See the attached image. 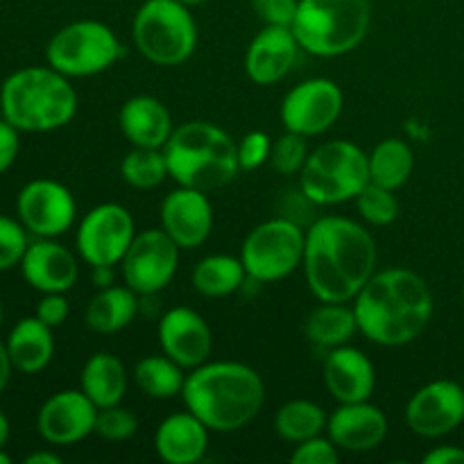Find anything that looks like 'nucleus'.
Listing matches in <instances>:
<instances>
[{
  "label": "nucleus",
  "mask_w": 464,
  "mask_h": 464,
  "mask_svg": "<svg viewBox=\"0 0 464 464\" xmlns=\"http://www.w3.org/2000/svg\"><path fill=\"white\" fill-rule=\"evenodd\" d=\"M376 263L374 236L352 218H317L306 229L302 267L317 302H353L376 272Z\"/></svg>",
  "instance_id": "1"
},
{
  "label": "nucleus",
  "mask_w": 464,
  "mask_h": 464,
  "mask_svg": "<svg viewBox=\"0 0 464 464\" xmlns=\"http://www.w3.org/2000/svg\"><path fill=\"white\" fill-rule=\"evenodd\" d=\"M358 331L381 347H403L424 334L433 317V293L421 275L388 267L372 275L352 302Z\"/></svg>",
  "instance_id": "2"
},
{
  "label": "nucleus",
  "mask_w": 464,
  "mask_h": 464,
  "mask_svg": "<svg viewBox=\"0 0 464 464\" xmlns=\"http://www.w3.org/2000/svg\"><path fill=\"white\" fill-rule=\"evenodd\" d=\"M184 406L213 433H234L256 420L266 385L254 367L236 361H207L186 374Z\"/></svg>",
  "instance_id": "3"
},
{
  "label": "nucleus",
  "mask_w": 464,
  "mask_h": 464,
  "mask_svg": "<svg viewBox=\"0 0 464 464\" xmlns=\"http://www.w3.org/2000/svg\"><path fill=\"white\" fill-rule=\"evenodd\" d=\"M77 113V91L71 77L53 66H25L5 77L0 86V116L18 131H54Z\"/></svg>",
  "instance_id": "4"
},
{
  "label": "nucleus",
  "mask_w": 464,
  "mask_h": 464,
  "mask_svg": "<svg viewBox=\"0 0 464 464\" xmlns=\"http://www.w3.org/2000/svg\"><path fill=\"white\" fill-rule=\"evenodd\" d=\"M163 154L170 179L204 193L231 184L240 172L238 143L208 121H190L175 127L163 145Z\"/></svg>",
  "instance_id": "5"
},
{
  "label": "nucleus",
  "mask_w": 464,
  "mask_h": 464,
  "mask_svg": "<svg viewBox=\"0 0 464 464\" xmlns=\"http://www.w3.org/2000/svg\"><path fill=\"white\" fill-rule=\"evenodd\" d=\"M370 23V0H299L293 32L302 50L331 59L356 50Z\"/></svg>",
  "instance_id": "6"
},
{
  "label": "nucleus",
  "mask_w": 464,
  "mask_h": 464,
  "mask_svg": "<svg viewBox=\"0 0 464 464\" xmlns=\"http://www.w3.org/2000/svg\"><path fill=\"white\" fill-rule=\"evenodd\" d=\"M367 184H370L367 154L347 139L317 145L299 172V188L317 207H335L356 199V195Z\"/></svg>",
  "instance_id": "7"
},
{
  "label": "nucleus",
  "mask_w": 464,
  "mask_h": 464,
  "mask_svg": "<svg viewBox=\"0 0 464 464\" xmlns=\"http://www.w3.org/2000/svg\"><path fill=\"white\" fill-rule=\"evenodd\" d=\"M131 39L148 62L179 66L198 48V23L190 7L177 0H145L131 21Z\"/></svg>",
  "instance_id": "8"
},
{
  "label": "nucleus",
  "mask_w": 464,
  "mask_h": 464,
  "mask_svg": "<svg viewBox=\"0 0 464 464\" xmlns=\"http://www.w3.org/2000/svg\"><path fill=\"white\" fill-rule=\"evenodd\" d=\"M125 57V45L102 21H72L45 45V62L66 77H93Z\"/></svg>",
  "instance_id": "9"
},
{
  "label": "nucleus",
  "mask_w": 464,
  "mask_h": 464,
  "mask_svg": "<svg viewBox=\"0 0 464 464\" xmlns=\"http://www.w3.org/2000/svg\"><path fill=\"white\" fill-rule=\"evenodd\" d=\"M306 229L288 218H272L254 227L243 240L240 261L249 279L275 284L293 275L304 263Z\"/></svg>",
  "instance_id": "10"
},
{
  "label": "nucleus",
  "mask_w": 464,
  "mask_h": 464,
  "mask_svg": "<svg viewBox=\"0 0 464 464\" xmlns=\"http://www.w3.org/2000/svg\"><path fill=\"white\" fill-rule=\"evenodd\" d=\"M136 238L131 213L118 202H104L82 218L75 234L77 254L91 267L121 266Z\"/></svg>",
  "instance_id": "11"
},
{
  "label": "nucleus",
  "mask_w": 464,
  "mask_h": 464,
  "mask_svg": "<svg viewBox=\"0 0 464 464\" xmlns=\"http://www.w3.org/2000/svg\"><path fill=\"white\" fill-rule=\"evenodd\" d=\"M181 247L163 229H145L121 261L122 279L140 297L161 293L175 279Z\"/></svg>",
  "instance_id": "12"
},
{
  "label": "nucleus",
  "mask_w": 464,
  "mask_h": 464,
  "mask_svg": "<svg viewBox=\"0 0 464 464\" xmlns=\"http://www.w3.org/2000/svg\"><path fill=\"white\" fill-rule=\"evenodd\" d=\"M344 107L343 89L329 77H311L285 93L279 116L288 131L306 139L329 131Z\"/></svg>",
  "instance_id": "13"
},
{
  "label": "nucleus",
  "mask_w": 464,
  "mask_h": 464,
  "mask_svg": "<svg viewBox=\"0 0 464 464\" xmlns=\"http://www.w3.org/2000/svg\"><path fill=\"white\" fill-rule=\"evenodd\" d=\"M16 218L27 234L36 238H57L66 234L77 218V202L62 181L32 179L18 190Z\"/></svg>",
  "instance_id": "14"
},
{
  "label": "nucleus",
  "mask_w": 464,
  "mask_h": 464,
  "mask_svg": "<svg viewBox=\"0 0 464 464\" xmlns=\"http://www.w3.org/2000/svg\"><path fill=\"white\" fill-rule=\"evenodd\" d=\"M403 417L420 438H444L464 421V388L449 379L430 381L412 394Z\"/></svg>",
  "instance_id": "15"
},
{
  "label": "nucleus",
  "mask_w": 464,
  "mask_h": 464,
  "mask_svg": "<svg viewBox=\"0 0 464 464\" xmlns=\"http://www.w3.org/2000/svg\"><path fill=\"white\" fill-rule=\"evenodd\" d=\"M98 406L82 390H59L44 401L36 430L53 447H71L95 433Z\"/></svg>",
  "instance_id": "16"
},
{
  "label": "nucleus",
  "mask_w": 464,
  "mask_h": 464,
  "mask_svg": "<svg viewBox=\"0 0 464 464\" xmlns=\"http://www.w3.org/2000/svg\"><path fill=\"white\" fill-rule=\"evenodd\" d=\"M157 335L161 352L179 362L184 370H195L211 358V326L195 308L175 306L163 313L157 326Z\"/></svg>",
  "instance_id": "17"
},
{
  "label": "nucleus",
  "mask_w": 464,
  "mask_h": 464,
  "mask_svg": "<svg viewBox=\"0 0 464 464\" xmlns=\"http://www.w3.org/2000/svg\"><path fill=\"white\" fill-rule=\"evenodd\" d=\"M161 229L181 249H195L211 236L213 207L204 190L179 188L170 190L161 202Z\"/></svg>",
  "instance_id": "18"
},
{
  "label": "nucleus",
  "mask_w": 464,
  "mask_h": 464,
  "mask_svg": "<svg viewBox=\"0 0 464 464\" xmlns=\"http://www.w3.org/2000/svg\"><path fill=\"white\" fill-rule=\"evenodd\" d=\"M388 417L370 401L338 403L326 421V435L331 442L347 453L374 451L388 438Z\"/></svg>",
  "instance_id": "19"
},
{
  "label": "nucleus",
  "mask_w": 464,
  "mask_h": 464,
  "mask_svg": "<svg viewBox=\"0 0 464 464\" xmlns=\"http://www.w3.org/2000/svg\"><path fill=\"white\" fill-rule=\"evenodd\" d=\"M302 50L293 27L266 25L247 45L245 72L258 86H270L293 71Z\"/></svg>",
  "instance_id": "20"
},
{
  "label": "nucleus",
  "mask_w": 464,
  "mask_h": 464,
  "mask_svg": "<svg viewBox=\"0 0 464 464\" xmlns=\"http://www.w3.org/2000/svg\"><path fill=\"white\" fill-rule=\"evenodd\" d=\"M21 275L30 288L45 293H68L77 284L80 266L75 254L54 238H36L21 258Z\"/></svg>",
  "instance_id": "21"
},
{
  "label": "nucleus",
  "mask_w": 464,
  "mask_h": 464,
  "mask_svg": "<svg viewBox=\"0 0 464 464\" xmlns=\"http://www.w3.org/2000/svg\"><path fill=\"white\" fill-rule=\"evenodd\" d=\"M324 385L338 403L370 401L376 388L374 362L367 353L349 344L329 349L324 361Z\"/></svg>",
  "instance_id": "22"
},
{
  "label": "nucleus",
  "mask_w": 464,
  "mask_h": 464,
  "mask_svg": "<svg viewBox=\"0 0 464 464\" xmlns=\"http://www.w3.org/2000/svg\"><path fill=\"white\" fill-rule=\"evenodd\" d=\"M208 433L199 417L186 408L181 412H172L154 433V451L168 464H195L204 458L208 449Z\"/></svg>",
  "instance_id": "23"
},
{
  "label": "nucleus",
  "mask_w": 464,
  "mask_h": 464,
  "mask_svg": "<svg viewBox=\"0 0 464 464\" xmlns=\"http://www.w3.org/2000/svg\"><path fill=\"white\" fill-rule=\"evenodd\" d=\"M118 125L134 148L163 150L175 131L170 111L154 95H134L125 100L118 113Z\"/></svg>",
  "instance_id": "24"
},
{
  "label": "nucleus",
  "mask_w": 464,
  "mask_h": 464,
  "mask_svg": "<svg viewBox=\"0 0 464 464\" xmlns=\"http://www.w3.org/2000/svg\"><path fill=\"white\" fill-rule=\"evenodd\" d=\"M5 344H7L14 370L21 374H39L50 365L54 356L53 326L41 322L36 315L23 317L9 331Z\"/></svg>",
  "instance_id": "25"
},
{
  "label": "nucleus",
  "mask_w": 464,
  "mask_h": 464,
  "mask_svg": "<svg viewBox=\"0 0 464 464\" xmlns=\"http://www.w3.org/2000/svg\"><path fill=\"white\" fill-rule=\"evenodd\" d=\"M130 385L125 365L118 356L109 352H98L84 362L80 374V390L98 408H109L122 403Z\"/></svg>",
  "instance_id": "26"
},
{
  "label": "nucleus",
  "mask_w": 464,
  "mask_h": 464,
  "mask_svg": "<svg viewBox=\"0 0 464 464\" xmlns=\"http://www.w3.org/2000/svg\"><path fill=\"white\" fill-rule=\"evenodd\" d=\"M139 297L140 295L127 284L100 288L86 306V326L100 335H111L127 329L139 313Z\"/></svg>",
  "instance_id": "27"
},
{
  "label": "nucleus",
  "mask_w": 464,
  "mask_h": 464,
  "mask_svg": "<svg viewBox=\"0 0 464 464\" xmlns=\"http://www.w3.org/2000/svg\"><path fill=\"white\" fill-rule=\"evenodd\" d=\"M308 343L320 349H335L352 343L358 334V320L353 306L340 302H320L304 322Z\"/></svg>",
  "instance_id": "28"
},
{
  "label": "nucleus",
  "mask_w": 464,
  "mask_h": 464,
  "mask_svg": "<svg viewBox=\"0 0 464 464\" xmlns=\"http://www.w3.org/2000/svg\"><path fill=\"white\" fill-rule=\"evenodd\" d=\"M193 288L204 297H229L238 293L249 279L245 272L240 256H229V254H211L204 256L198 266L193 267Z\"/></svg>",
  "instance_id": "29"
},
{
  "label": "nucleus",
  "mask_w": 464,
  "mask_h": 464,
  "mask_svg": "<svg viewBox=\"0 0 464 464\" xmlns=\"http://www.w3.org/2000/svg\"><path fill=\"white\" fill-rule=\"evenodd\" d=\"M370 181L383 188L399 190L415 170V152L401 139H383L367 154Z\"/></svg>",
  "instance_id": "30"
},
{
  "label": "nucleus",
  "mask_w": 464,
  "mask_h": 464,
  "mask_svg": "<svg viewBox=\"0 0 464 464\" xmlns=\"http://www.w3.org/2000/svg\"><path fill=\"white\" fill-rule=\"evenodd\" d=\"M326 421H329V415L320 403L308 401V399H293L276 411L275 430L284 442L299 444L324 433Z\"/></svg>",
  "instance_id": "31"
},
{
  "label": "nucleus",
  "mask_w": 464,
  "mask_h": 464,
  "mask_svg": "<svg viewBox=\"0 0 464 464\" xmlns=\"http://www.w3.org/2000/svg\"><path fill=\"white\" fill-rule=\"evenodd\" d=\"M134 383L150 399H175L181 397L186 374L179 362L172 361L170 356H145L136 362L134 367Z\"/></svg>",
  "instance_id": "32"
},
{
  "label": "nucleus",
  "mask_w": 464,
  "mask_h": 464,
  "mask_svg": "<svg viewBox=\"0 0 464 464\" xmlns=\"http://www.w3.org/2000/svg\"><path fill=\"white\" fill-rule=\"evenodd\" d=\"M121 177L139 190H152L170 177L163 150L131 148L121 161Z\"/></svg>",
  "instance_id": "33"
},
{
  "label": "nucleus",
  "mask_w": 464,
  "mask_h": 464,
  "mask_svg": "<svg viewBox=\"0 0 464 464\" xmlns=\"http://www.w3.org/2000/svg\"><path fill=\"white\" fill-rule=\"evenodd\" d=\"M397 190L383 188L379 184H367L356 195V208L362 220L372 227H388L399 218Z\"/></svg>",
  "instance_id": "34"
},
{
  "label": "nucleus",
  "mask_w": 464,
  "mask_h": 464,
  "mask_svg": "<svg viewBox=\"0 0 464 464\" xmlns=\"http://www.w3.org/2000/svg\"><path fill=\"white\" fill-rule=\"evenodd\" d=\"M308 150L306 136L295 134V131L285 130V134H281L279 139L272 143V152H270V166L275 168V172L284 177H293L299 175L306 163Z\"/></svg>",
  "instance_id": "35"
},
{
  "label": "nucleus",
  "mask_w": 464,
  "mask_h": 464,
  "mask_svg": "<svg viewBox=\"0 0 464 464\" xmlns=\"http://www.w3.org/2000/svg\"><path fill=\"white\" fill-rule=\"evenodd\" d=\"M139 430V417L125 406L98 408V420H95V435L109 442H125L134 438Z\"/></svg>",
  "instance_id": "36"
},
{
  "label": "nucleus",
  "mask_w": 464,
  "mask_h": 464,
  "mask_svg": "<svg viewBox=\"0 0 464 464\" xmlns=\"http://www.w3.org/2000/svg\"><path fill=\"white\" fill-rule=\"evenodd\" d=\"M27 245H30L27 229L21 225V220L0 213V272L21 266Z\"/></svg>",
  "instance_id": "37"
},
{
  "label": "nucleus",
  "mask_w": 464,
  "mask_h": 464,
  "mask_svg": "<svg viewBox=\"0 0 464 464\" xmlns=\"http://www.w3.org/2000/svg\"><path fill=\"white\" fill-rule=\"evenodd\" d=\"M340 460V449L331 442V438L315 435L311 440H304L295 447L290 462L293 464H335Z\"/></svg>",
  "instance_id": "38"
},
{
  "label": "nucleus",
  "mask_w": 464,
  "mask_h": 464,
  "mask_svg": "<svg viewBox=\"0 0 464 464\" xmlns=\"http://www.w3.org/2000/svg\"><path fill=\"white\" fill-rule=\"evenodd\" d=\"M272 140L266 131H249L238 140L240 170H258L263 163L270 161Z\"/></svg>",
  "instance_id": "39"
},
{
  "label": "nucleus",
  "mask_w": 464,
  "mask_h": 464,
  "mask_svg": "<svg viewBox=\"0 0 464 464\" xmlns=\"http://www.w3.org/2000/svg\"><path fill=\"white\" fill-rule=\"evenodd\" d=\"M315 208L317 204L313 202V199L297 186V188L288 190V193L284 195V199H281L279 204V216L288 218V220H293L295 225L308 229V227L315 222V218H313L315 216Z\"/></svg>",
  "instance_id": "40"
},
{
  "label": "nucleus",
  "mask_w": 464,
  "mask_h": 464,
  "mask_svg": "<svg viewBox=\"0 0 464 464\" xmlns=\"http://www.w3.org/2000/svg\"><path fill=\"white\" fill-rule=\"evenodd\" d=\"M299 0H252V7L256 16L266 25L293 27L295 16H297Z\"/></svg>",
  "instance_id": "41"
},
{
  "label": "nucleus",
  "mask_w": 464,
  "mask_h": 464,
  "mask_svg": "<svg viewBox=\"0 0 464 464\" xmlns=\"http://www.w3.org/2000/svg\"><path fill=\"white\" fill-rule=\"evenodd\" d=\"M34 315L53 329L62 326L71 315V304H68L66 293H45L36 304Z\"/></svg>",
  "instance_id": "42"
},
{
  "label": "nucleus",
  "mask_w": 464,
  "mask_h": 464,
  "mask_svg": "<svg viewBox=\"0 0 464 464\" xmlns=\"http://www.w3.org/2000/svg\"><path fill=\"white\" fill-rule=\"evenodd\" d=\"M18 150H21V131L12 122L0 118V175L14 166Z\"/></svg>",
  "instance_id": "43"
},
{
  "label": "nucleus",
  "mask_w": 464,
  "mask_h": 464,
  "mask_svg": "<svg viewBox=\"0 0 464 464\" xmlns=\"http://www.w3.org/2000/svg\"><path fill=\"white\" fill-rule=\"evenodd\" d=\"M424 464H464V449L453 444L435 447L424 456Z\"/></svg>",
  "instance_id": "44"
},
{
  "label": "nucleus",
  "mask_w": 464,
  "mask_h": 464,
  "mask_svg": "<svg viewBox=\"0 0 464 464\" xmlns=\"http://www.w3.org/2000/svg\"><path fill=\"white\" fill-rule=\"evenodd\" d=\"M12 372H14V365H12V358H9L7 353V344L0 340V392L7 388L9 379H12Z\"/></svg>",
  "instance_id": "45"
},
{
  "label": "nucleus",
  "mask_w": 464,
  "mask_h": 464,
  "mask_svg": "<svg viewBox=\"0 0 464 464\" xmlns=\"http://www.w3.org/2000/svg\"><path fill=\"white\" fill-rule=\"evenodd\" d=\"M25 464H62V458L53 451H34L23 460Z\"/></svg>",
  "instance_id": "46"
},
{
  "label": "nucleus",
  "mask_w": 464,
  "mask_h": 464,
  "mask_svg": "<svg viewBox=\"0 0 464 464\" xmlns=\"http://www.w3.org/2000/svg\"><path fill=\"white\" fill-rule=\"evenodd\" d=\"M113 267H107V266H100V267H93V284L98 285V288H107V285L113 284Z\"/></svg>",
  "instance_id": "47"
},
{
  "label": "nucleus",
  "mask_w": 464,
  "mask_h": 464,
  "mask_svg": "<svg viewBox=\"0 0 464 464\" xmlns=\"http://www.w3.org/2000/svg\"><path fill=\"white\" fill-rule=\"evenodd\" d=\"M9 433H12V426H9L7 415L0 411V449H5V444L9 442Z\"/></svg>",
  "instance_id": "48"
},
{
  "label": "nucleus",
  "mask_w": 464,
  "mask_h": 464,
  "mask_svg": "<svg viewBox=\"0 0 464 464\" xmlns=\"http://www.w3.org/2000/svg\"><path fill=\"white\" fill-rule=\"evenodd\" d=\"M177 3L186 5V7H198V5H204L207 0H177Z\"/></svg>",
  "instance_id": "49"
},
{
  "label": "nucleus",
  "mask_w": 464,
  "mask_h": 464,
  "mask_svg": "<svg viewBox=\"0 0 464 464\" xmlns=\"http://www.w3.org/2000/svg\"><path fill=\"white\" fill-rule=\"evenodd\" d=\"M9 462H12V458L5 453V449H0V464H9Z\"/></svg>",
  "instance_id": "50"
},
{
  "label": "nucleus",
  "mask_w": 464,
  "mask_h": 464,
  "mask_svg": "<svg viewBox=\"0 0 464 464\" xmlns=\"http://www.w3.org/2000/svg\"><path fill=\"white\" fill-rule=\"evenodd\" d=\"M3 320H5V311H3V302H0V326H3Z\"/></svg>",
  "instance_id": "51"
},
{
  "label": "nucleus",
  "mask_w": 464,
  "mask_h": 464,
  "mask_svg": "<svg viewBox=\"0 0 464 464\" xmlns=\"http://www.w3.org/2000/svg\"><path fill=\"white\" fill-rule=\"evenodd\" d=\"M462 157H464V139H462Z\"/></svg>",
  "instance_id": "52"
},
{
  "label": "nucleus",
  "mask_w": 464,
  "mask_h": 464,
  "mask_svg": "<svg viewBox=\"0 0 464 464\" xmlns=\"http://www.w3.org/2000/svg\"><path fill=\"white\" fill-rule=\"evenodd\" d=\"M462 299H464V285H462Z\"/></svg>",
  "instance_id": "53"
},
{
  "label": "nucleus",
  "mask_w": 464,
  "mask_h": 464,
  "mask_svg": "<svg viewBox=\"0 0 464 464\" xmlns=\"http://www.w3.org/2000/svg\"><path fill=\"white\" fill-rule=\"evenodd\" d=\"M462 388H464V383H462Z\"/></svg>",
  "instance_id": "54"
}]
</instances>
